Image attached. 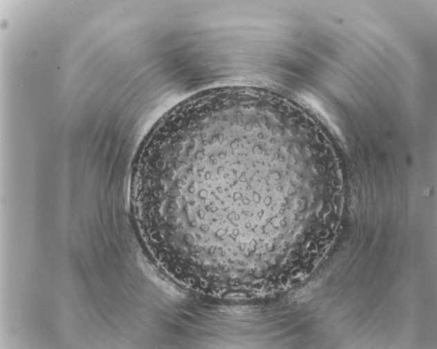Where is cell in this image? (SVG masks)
<instances>
[{"instance_id":"6da1fadb","label":"cell","mask_w":437,"mask_h":349,"mask_svg":"<svg viewBox=\"0 0 437 349\" xmlns=\"http://www.w3.org/2000/svg\"><path fill=\"white\" fill-rule=\"evenodd\" d=\"M277 94L217 91L183 101L154 127L151 174L209 247L254 249L273 242L288 197L310 166Z\"/></svg>"}]
</instances>
